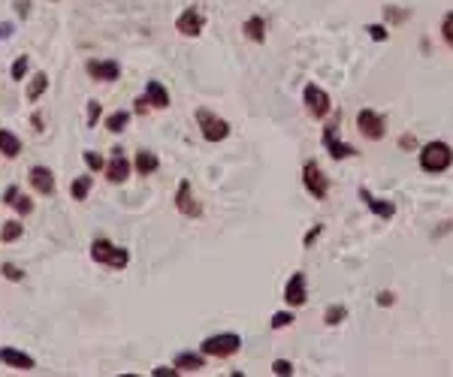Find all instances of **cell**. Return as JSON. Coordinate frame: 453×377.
<instances>
[{
    "mask_svg": "<svg viewBox=\"0 0 453 377\" xmlns=\"http://www.w3.org/2000/svg\"><path fill=\"white\" fill-rule=\"evenodd\" d=\"M91 257H94V263H100V266H112V269H124L130 263V254H127V247H118L112 242H106V239H97L91 244Z\"/></svg>",
    "mask_w": 453,
    "mask_h": 377,
    "instance_id": "6da1fadb",
    "label": "cell"
},
{
    "mask_svg": "<svg viewBox=\"0 0 453 377\" xmlns=\"http://www.w3.org/2000/svg\"><path fill=\"white\" fill-rule=\"evenodd\" d=\"M453 163V151L444 145V142H429L423 151H420V167L426 172H444Z\"/></svg>",
    "mask_w": 453,
    "mask_h": 377,
    "instance_id": "7a4b0ae2",
    "label": "cell"
},
{
    "mask_svg": "<svg viewBox=\"0 0 453 377\" xmlns=\"http://www.w3.org/2000/svg\"><path fill=\"white\" fill-rule=\"evenodd\" d=\"M197 121H200L202 139H209V142H221V139L230 136V124H226L224 118L212 115L209 109H197Z\"/></svg>",
    "mask_w": 453,
    "mask_h": 377,
    "instance_id": "3957f363",
    "label": "cell"
},
{
    "mask_svg": "<svg viewBox=\"0 0 453 377\" xmlns=\"http://www.w3.org/2000/svg\"><path fill=\"white\" fill-rule=\"evenodd\" d=\"M239 347H242V338L233 332H221V335H212L202 341V353L206 356H233Z\"/></svg>",
    "mask_w": 453,
    "mask_h": 377,
    "instance_id": "277c9868",
    "label": "cell"
},
{
    "mask_svg": "<svg viewBox=\"0 0 453 377\" xmlns=\"http://www.w3.org/2000/svg\"><path fill=\"white\" fill-rule=\"evenodd\" d=\"M356 127H360V133L366 136V139H384V133H387V127H384V118H381L378 112H372V109H363L360 115H356Z\"/></svg>",
    "mask_w": 453,
    "mask_h": 377,
    "instance_id": "5b68a950",
    "label": "cell"
},
{
    "mask_svg": "<svg viewBox=\"0 0 453 377\" xmlns=\"http://www.w3.org/2000/svg\"><path fill=\"white\" fill-rule=\"evenodd\" d=\"M202 25H206V18H202V13L197 6H187L182 16H178V21H175V28L185 33V37H200L202 33Z\"/></svg>",
    "mask_w": 453,
    "mask_h": 377,
    "instance_id": "8992f818",
    "label": "cell"
},
{
    "mask_svg": "<svg viewBox=\"0 0 453 377\" xmlns=\"http://www.w3.org/2000/svg\"><path fill=\"white\" fill-rule=\"evenodd\" d=\"M302 181H305V187H308V193L317 196V199H324V196H327V191H329L327 179L320 175L317 163H312V160H308V163H305V169H302Z\"/></svg>",
    "mask_w": 453,
    "mask_h": 377,
    "instance_id": "52a82bcc",
    "label": "cell"
},
{
    "mask_svg": "<svg viewBox=\"0 0 453 377\" xmlns=\"http://www.w3.org/2000/svg\"><path fill=\"white\" fill-rule=\"evenodd\" d=\"M127 175H130V160L124 157L121 148H112V160L106 163V179H109L112 184H121Z\"/></svg>",
    "mask_w": 453,
    "mask_h": 377,
    "instance_id": "ba28073f",
    "label": "cell"
},
{
    "mask_svg": "<svg viewBox=\"0 0 453 377\" xmlns=\"http://www.w3.org/2000/svg\"><path fill=\"white\" fill-rule=\"evenodd\" d=\"M175 208L182 211V215H187V218H200V215H202V206L194 199V193H190V181H182V184H178Z\"/></svg>",
    "mask_w": 453,
    "mask_h": 377,
    "instance_id": "9c48e42d",
    "label": "cell"
},
{
    "mask_svg": "<svg viewBox=\"0 0 453 377\" xmlns=\"http://www.w3.org/2000/svg\"><path fill=\"white\" fill-rule=\"evenodd\" d=\"M305 106L315 118H324L329 112V97L327 91H320L317 85H305Z\"/></svg>",
    "mask_w": 453,
    "mask_h": 377,
    "instance_id": "30bf717a",
    "label": "cell"
},
{
    "mask_svg": "<svg viewBox=\"0 0 453 377\" xmlns=\"http://www.w3.org/2000/svg\"><path fill=\"white\" fill-rule=\"evenodd\" d=\"M324 145H327V151L336 160H344V157H351L354 154V148L351 145H344V142H339V124H329L327 130H324Z\"/></svg>",
    "mask_w": 453,
    "mask_h": 377,
    "instance_id": "8fae6325",
    "label": "cell"
},
{
    "mask_svg": "<svg viewBox=\"0 0 453 377\" xmlns=\"http://www.w3.org/2000/svg\"><path fill=\"white\" fill-rule=\"evenodd\" d=\"M88 76L94 81H115L121 76V67L115 61H88Z\"/></svg>",
    "mask_w": 453,
    "mask_h": 377,
    "instance_id": "7c38bea8",
    "label": "cell"
},
{
    "mask_svg": "<svg viewBox=\"0 0 453 377\" xmlns=\"http://www.w3.org/2000/svg\"><path fill=\"white\" fill-rule=\"evenodd\" d=\"M28 181L33 184V191H37V193L49 196V193L55 191V175H52L49 167H33V169L28 172Z\"/></svg>",
    "mask_w": 453,
    "mask_h": 377,
    "instance_id": "4fadbf2b",
    "label": "cell"
},
{
    "mask_svg": "<svg viewBox=\"0 0 453 377\" xmlns=\"http://www.w3.org/2000/svg\"><path fill=\"white\" fill-rule=\"evenodd\" d=\"M0 362H6L9 368H18V371H33V356L13 347H0Z\"/></svg>",
    "mask_w": 453,
    "mask_h": 377,
    "instance_id": "5bb4252c",
    "label": "cell"
},
{
    "mask_svg": "<svg viewBox=\"0 0 453 377\" xmlns=\"http://www.w3.org/2000/svg\"><path fill=\"white\" fill-rule=\"evenodd\" d=\"M284 302L288 305H305V275L302 272H296L290 281H288V287H284Z\"/></svg>",
    "mask_w": 453,
    "mask_h": 377,
    "instance_id": "9a60e30c",
    "label": "cell"
},
{
    "mask_svg": "<svg viewBox=\"0 0 453 377\" xmlns=\"http://www.w3.org/2000/svg\"><path fill=\"white\" fill-rule=\"evenodd\" d=\"M146 100H148V106H154V109H166L170 106V94H166V88L160 85V81H148L146 85Z\"/></svg>",
    "mask_w": 453,
    "mask_h": 377,
    "instance_id": "2e32d148",
    "label": "cell"
},
{
    "mask_svg": "<svg viewBox=\"0 0 453 377\" xmlns=\"http://www.w3.org/2000/svg\"><path fill=\"white\" fill-rule=\"evenodd\" d=\"M4 203H6V206H13V208L18 211V215H31V211H33L31 196H25V193L18 191V187H9V191L4 193Z\"/></svg>",
    "mask_w": 453,
    "mask_h": 377,
    "instance_id": "e0dca14e",
    "label": "cell"
},
{
    "mask_svg": "<svg viewBox=\"0 0 453 377\" xmlns=\"http://www.w3.org/2000/svg\"><path fill=\"white\" fill-rule=\"evenodd\" d=\"M360 196H363V203H366L369 208H372L378 218H393V215H396V206H393V203H384V199H375L372 193L366 191V187L360 191Z\"/></svg>",
    "mask_w": 453,
    "mask_h": 377,
    "instance_id": "ac0fdd59",
    "label": "cell"
},
{
    "mask_svg": "<svg viewBox=\"0 0 453 377\" xmlns=\"http://www.w3.org/2000/svg\"><path fill=\"white\" fill-rule=\"evenodd\" d=\"M175 368H182V371H200V368H206V359H202L200 353H178V356H175Z\"/></svg>",
    "mask_w": 453,
    "mask_h": 377,
    "instance_id": "d6986e66",
    "label": "cell"
},
{
    "mask_svg": "<svg viewBox=\"0 0 453 377\" xmlns=\"http://www.w3.org/2000/svg\"><path fill=\"white\" fill-rule=\"evenodd\" d=\"M0 154H6V157H18L21 154V142H18L16 133L0 130Z\"/></svg>",
    "mask_w": 453,
    "mask_h": 377,
    "instance_id": "ffe728a7",
    "label": "cell"
},
{
    "mask_svg": "<svg viewBox=\"0 0 453 377\" xmlns=\"http://www.w3.org/2000/svg\"><path fill=\"white\" fill-rule=\"evenodd\" d=\"M154 169H158V157H154L151 151H139V154H136V172L139 175H151Z\"/></svg>",
    "mask_w": 453,
    "mask_h": 377,
    "instance_id": "44dd1931",
    "label": "cell"
},
{
    "mask_svg": "<svg viewBox=\"0 0 453 377\" xmlns=\"http://www.w3.org/2000/svg\"><path fill=\"white\" fill-rule=\"evenodd\" d=\"M245 33H248V40L263 43V37H266V25H263V18H248V21H245Z\"/></svg>",
    "mask_w": 453,
    "mask_h": 377,
    "instance_id": "7402d4cb",
    "label": "cell"
},
{
    "mask_svg": "<svg viewBox=\"0 0 453 377\" xmlns=\"http://www.w3.org/2000/svg\"><path fill=\"white\" fill-rule=\"evenodd\" d=\"M45 88H49V76L37 73V76H33V81L28 85V100H40L43 94H45Z\"/></svg>",
    "mask_w": 453,
    "mask_h": 377,
    "instance_id": "603a6c76",
    "label": "cell"
},
{
    "mask_svg": "<svg viewBox=\"0 0 453 377\" xmlns=\"http://www.w3.org/2000/svg\"><path fill=\"white\" fill-rule=\"evenodd\" d=\"M91 175H82V179H76L73 184H70V193H73V199H79V203H82V199H85L88 193H91Z\"/></svg>",
    "mask_w": 453,
    "mask_h": 377,
    "instance_id": "cb8c5ba5",
    "label": "cell"
},
{
    "mask_svg": "<svg viewBox=\"0 0 453 377\" xmlns=\"http://www.w3.org/2000/svg\"><path fill=\"white\" fill-rule=\"evenodd\" d=\"M127 124H130V112H115V115L106 118V130L109 133H121Z\"/></svg>",
    "mask_w": 453,
    "mask_h": 377,
    "instance_id": "d4e9b609",
    "label": "cell"
},
{
    "mask_svg": "<svg viewBox=\"0 0 453 377\" xmlns=\"http://www.w3.org/2000/svg\"><path fill=\"white\" fill-rule=\"evenodd\" d=\"M21 232H25V230H21V223L18 220H9V223H4V230H0V239H4V242H16Z\"/></svg>",
    "mask_w": 453,
    "mask_h": 377,
    "instance_id": "484cf974",
    "label": "cell"
},
{
    "mask_svg": "<svg viewBox=\"0 0 453 377\" xmlns=\"http://www.w3.org/2000/svg\"><path fill=\"white\" fill-rule=\"evenodd\" d=\"M85 163H88V169H94V172L106 169V160L100 154H94V151H85Z\"/></svg>",
    "mask_w": 453,
    "mask_h": 377,
    "instance_id": "4316f807",
    "label": "cell"
},
{
    "mask_svg": "<svg viewBox=\"0 0 453 377\" xmlns=\"http://www.w3.org/2000/svg\"><path fill=\"white\" fill-rule=\"evenodd\" d=\"M25 73H28V57L21 55L18 61L13 64V79H25Z\"/></svg>",
    "mask_w": 453,
    "mask_h": 377,
    "instance_id": "83f0119b",
    "label": "cell"
},
{
    "mask_svg": "<svg viewBox=\"0 0 453 377\" xmlns=\"http://www.w3.org/2000/svg\"><path fill=\"white\" fill-rule=\"evenodd\" d=\"M4 278H6V281H21V278H25V272H21L18 266H9V263H6V266H4Z\"/></svg>",
    "mask_w": 453,
    "mask_h": 377,
    "instance_id": "f1b7e54d",
    "label": "cell"
},
{
    "mask_svg": "<svg viewBox=\"0 0 453 377\" xmlns=\"http://www.w3.org/2000/svg\"><path fill=\"white\" fill-rule=\"evenodd\" d=\"M441 33H444V40L453 45V13L444 18V25H441Z\"/></svg>",
    "mask_w": 453,
    "mask_h": 377,
    "instance_id": "f546056e",
    "label": "cell"
},
{
    "mask_svg": "<svg viewBox=\"0 0 453 377\" xmlns=\"http://www.w3.org/2000/svg\"><path fill=\"white\" fill-rule=\"evenodd\" d=\"M290 320H293V317L284 311V314H275V317H272V326H275V329H284V326H290Z\"/></svg>",
    "mask_w": 453,
    "mask_h": 377,
    "instance_id": "4dcf8cb0",
    "label": "cell"
},
{
    "mask_svg": "<svg viewBox=\"0 0 453 377\" xmlns=\"http://www.w3.org/2000/svg\"><path fill=\"white\" fill-rule=\"evenodd\" d=\"M97 118H100V103H88V127L97 124Z\"/></svg>",
    "mask_w": 453,
    "mask_h": 377,
    "instance_id": "1f68e13d",
    "label": "cell"
},
{
    "mask_svg": "<svg viewBox=\"0 0 453 377\" xmlns=\"http://www.w3.org/2000/svg\"><path fill=\"white\" fill-rule=\"evenodd\" d=\"M272 371H275V374H293V365L288 359H278L275 365H272Z\"/></svg>",
    "mask_w": 453,
    "mask_h": 377,
    "instance_id": "d6a6232c",
    "label": "cell"
},
{
    "mask_svg": "<svg viewBox=\"0 0 453 377\" xmlns=\"http://www.w3.org/2000/svg\"><path fill=\"white\" fill-rule=\"evenodd\" d=\"M342 317H344V308H342V305H336V308H329L327 323H342Z\"/></svg>",
    "mask_w": 453,
    "mask_h": 377,
    "instance_id": "836d02e7",
    "label": "cell"
},
{
    "mask_svg": "<svg viewBox=\"0 0 453 377\" xmlns=\"http://www.w3.org/2000/svg\"><path fill=\"white\" fill-rule=\"evenodd\" d=\"M369 33H372L375 40H387V30L381 28V25H375V28H369Z\"/></svg>",
    "mask_w": 453,
    "mask_h": 377,
    "instance_id": "e575fe53",
    "label": "cell"
},
{
    "mask_svg": "<svg viewBox=\"0 0 453 377\" xmlns=\"http://www.w3.org/2000/svg\"><path fill=\"white\" fill-rule=\"evenodd\" d=\"M154 377H178L175 368H154Z\"/></svg>",
    "mask_w": 453,
    "mask_h": 377,
    "instance_id": "d590c367",
    "label": "cell"
},
{
    "mask_svg": "<svg viewBox=\"0 0 453 377\" xmlns=\"http://www.w3.org/2000/svg\"><path fill=\"white\" fill-rule=\"evenodd\" d=\"M320 230H324V227H315L312 232H308V235H305V244H315V239L320 235Z\"/></svg>",
    "mask_w": 453,
    "mask_h": 377,
    "instance_id": "8d00e7d4",
    "label": "cell"
},
{
    "mask_svg": "<svg viewBox=\"0 0 453 377\" xmlns=\"http://www.w3.org/2000/svg\"><path fill=\"white\" fill-rule=\"evenodd\" d=\"M6 37H13V25H0V40H6Z\"/></svg>",
    "mask_w": 453,
    "mask_h": 377,
    "instance_id": "74e56055",
    "label": "cell"
},
{
    "mask_svg": "<svg viewBox=\"0 0 453 377\" xmlns=\"http://www.w3.org/2000/svg\"><path fill=\"white\" fill-rule=\"evenodd\" d=\"M378 302H381V305H390V302H393V293H381Z\"/></svg>",
    "mask_w": 453,
    "mask_h": 377,
    "instance_id": "f35d334b",
    "label": "cell"
},
{
    "mask_svg": "<svg viewBox=\"0 0 453 377\" xmlns=\"http://www.w3.org/2000/svg\"><path fill=\"white\" fill-rule=\"evenodd\" d=\"M18 16H28V0H18Z\"/></svg>",
    "mask_w": 453,
    "mask_h": 377,
    "instance_id": "ab89813d",
    "label": "cell"
}]
</instances>
